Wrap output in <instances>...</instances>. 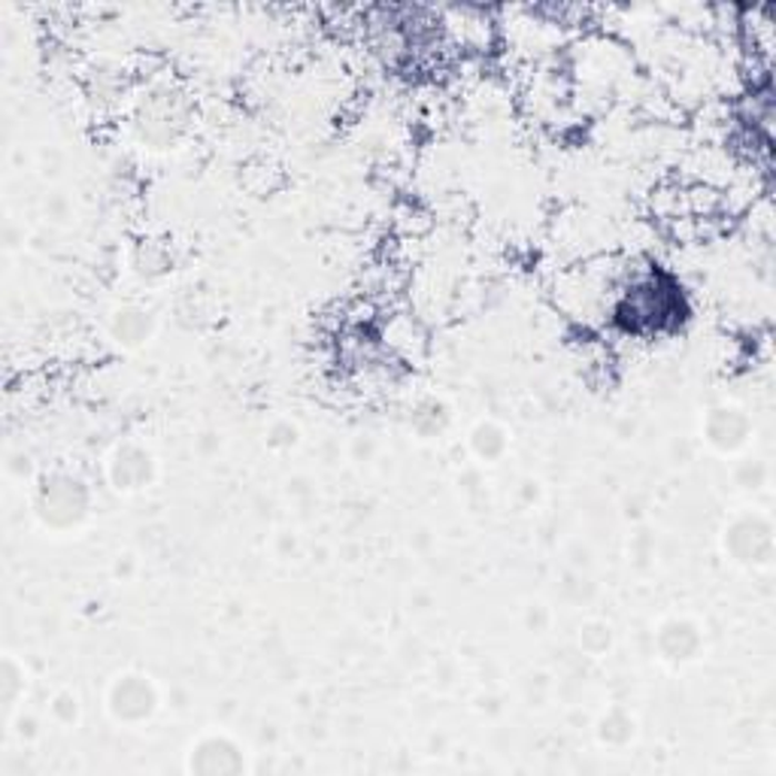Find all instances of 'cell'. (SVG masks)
I'll return each mask as SVG.
<instances>
[{
  "label": "cell",
  "mask_w": 776,
  "mask_h": 776,
  "mask_svg": "<svg viewBox=\"0 0 776 776\" xmlns=\"http://www.w3.org/2000/svg\"><path fill=\"white\" fill-rule=\"evenodd\" d=\"M103 704H107L112 722L137 728V725L156 719V713L161 710V692L152 683V677H146L140 670H125L110 679Z\"/></svg>",
  "instance_id": "3"
},
{
  "label": "cell",
  "mask_w": 776,
  "mask_h": 776,
  "mask_svg": "<svg viewBox=\"0 0 776 776\" xmlns=\"http://www.w3.org/2000/svg\"><path fill=\"white\" fill-rule=\"evenodd\" d=\"M467 446H470V452L477 455L482 465H498L500 458L507 455V449H510V434L498 421L482 419L467 434Z\"/></svg>",
  "instance_id": "9"
},
{
  "label": "cell",
  "mask_w": 776,
  "mask_h": 776,
  "mask_svg": "<svg viewBox=\"0 0 776 776\" xmlns=\"http://www.w3.org/2000/svg\"><path fill=\"white\" fill-rule=\"evenodd\" d=\"M722 549L734 565L749 567V570H762V567L774 565L776 534L770 516L758 510L737 513L722 531Z\"/></svg>",
  "instance_id": "2"
},
{
  "label": "cell",
  "mask_w": 776,
  "mask_h": 776,
  "mask_svg": "<svg viewBox=\"0 0 776 776\" xmlns=\"http://www.w3.org/2000/svg\"><path fill=\"white\" fill-rule=\"evenodd\" d=\"M49 716L64 728L77 725L79 716H82V700H79L77 692L73 688H58L52 700H49Z\"/></svg>",
  "instance_id": "13"
},
{
  "label": "cell",
  "mask_w": 776,
  "mask_h": 776,
  "mask_svg": "<svg viewBox=\"0 0 776 776\" xmlns=\"http://www.w3.org/2000/svg\"><path fill=\"white\" fill-rule=\"evenodd\" d=\"M655 653L670 667H686L704 653V628L692 616H667L655 628Z\"/></svg>",
  "instance_id": "5"
},
{
  "label": "cell",
  "mask_w": 776,
  "mask_h": 776,
  "mask_svg": "<svg viewBox=\"0 0 776 776\" xmlns=\"http://www.w3.org/2000/svg\"><path fill=\"white\" fill-rule=\"evenodd\" d=\"M613 646V631L607 621L600 619H591L586 621L583 628H579V649L586 655H595V658H600V655L607 653Z\"/></svg>",
  "instance_id": "12"
},
{
  "label": "cell",
  "mask_w": 776,
  "mask_h": 776,
  "mask_svg": "<svg viewBox=\"0 0 776 776\" xmlns=\"http://www.w3.org/2000/svg\"><path fill=\"white\" fill-rule=\"evenodd\" d=\"M107 477L110 486L122 495L143 491L156 482V455L140 444L116 446L107 461Z\"/></svg>",
  "instance_id": "7"
},
{
  "label": "cell",
  "mask_w": 776,
  "mask_h": 776,
  "mask_svg": "<svg viewBox=\"0 0 776 776\" xmlns=\"http://www.w3.org/2000/svg\"><path fill=\"white\" fill-rule=\"evenodd\" d=\"M637 734V719L625 707H610L598 719V740L604 746H628Z\"/></svg>",
  "instance_id": "10"
},
{
  "label": "cell",
  "mask_w": 776,
  "mask_h": 776,
  "mask_svg": "<svg viewBox=\"0 0 776 776\" xmlns=\"http://www.w3.org/2000/svg\"><path fill=\"white\" fill-rule=\"evenodd\" d=\"M186 770L198 776H240L249 770V762L243 744H237L231 734L210 732L189 746Z\"/></svg>",
  "instance_id": "4"
},
{
  "label": "cell",
  "mask_w": 776,
  "mask_h": 776,
  "mask_svg": "<svg viewBox=\"0 0 776 776\" xmlns=\"http://www.w3.org/2000/svg\"><path fill=\"white\" fill-rule=\"evenodd\" d=\"M24 688H28L24 665L16 655H7V658L0 661V700H3V710L10 713L12 707L24 698Z\"/></svg>",
  "instance_id": "11"
},
{
  "label": "cell",
  "mask_w": 776,
  "mask_h": 776,
  "mask_svg": "<svg viewBox=\"0 0 776 776\" xmlns=\"http://www.w3.org/2000/svg\"><path fill=\"white\" fill-rule=\"evenodd\" d=\"M152 334H156V319H152V312L143 310V307H133V304H128V307H122V310L112 312L110 337L119 346H125V349H137V346H143Z\"/></svg>",
  "instance_id": "8"
},
{
  "label": "cell",
  "mask_w": 776,
  "mask_h": 776,
  "mask_svg": "<svg viewBox=\"0 0 776 776\" xmlns=\"http://www.w3.org/2000/svg\"><path fill=\"white\" fill-rule=\"evenodd\" d=\"M700 434H704V444L710 446V449H716L722 455H734L746 449V444H749L753 419L737 404H716V407L704 412Z\"/></svg>",
  "instance_id": "6"
},
{
  "label": "cell",
  "mask_w": 776,
  "mask_h": 776,
  "mask_svg": "<svg viewBox=\"0 0 776 776\" xmlns=\"http://www.w3.org/2000/svg\"><path fill=\"white\" fill-rule=\"evenodd\" d=\"M91 513V491L73 474L52 470L33 488V516L52 531H73Z\"/></svg>",
  "instance_id": "1"
},
{
  "label": "cell",
  "mask_w": 776,
  "mask_h": 776,
  "mask_svg": "<svg viewBox=\"0 0 776 776\" xmlns=\"http://www.w3.org/2000/svg\"><path fill=\"white\" fill-rule=\"evenodd\" d=\"M734 482L744 491H758L767 482V465L762 458H744L740 465L734 467Z\"/></svg>",
  "instance_id": "14"
},
{
  "label": "cell",
  "mask_w": 776,
  "mask_h": 776,
  "mask_svg": "<svg viewBox=\"0 0 776 776\" xmlns=\"http://www.w3.org/2000/svg\"><path fill=\"white\" fill-rule=\"evenodd\" d=\"M298 437H300V431H298V425H295V421L279 419V421H273V425H270V431H267V446L282 452V449H291V446L298 444Z\"/></svg>",
  "instance_id": "15"
}]
</instances>
